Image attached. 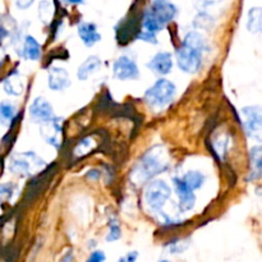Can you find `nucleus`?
Here are the masks:
<instances>
[{"instance_id":"obj_1","label":"nucleus","mask_w":262,"mask_h":262,"mask_svg":"<svg viewBox=\"0 0 262 262\" xmlns=\"http://www.w3.org/2000/svg\"><path fill=\"white\" fill-rule=\"evenodd\" d=\"M168 165L165 152L161 150L160 146H156L141 158L137 166L133 170V178L136 182H146L158 174L163 173L168 168Z\"/></svg>"},{"instance_id":"obj_2","label":"nucleus","mask_w":262,"mask_h":262,"mask_svg":"<svg viewBox=\"0 0 262 262\" xmlns=\"http://www.w3.org/2000/svg\"><path fill=\"white\" fill-rule=\"evenodd\" d=\"M176 92L177 89L173 82L161 78L146 91L145 100L148 106L152 109H164L173 101L176 97Z\"/></svg>"},{"instance_id":"obj_3","label":"nucleus","mask_w":262,"mask_h":262,"mask_svg":"<svg viewBox=\"0 0 262 262\" xmlns=\"http://www.w3.org/2000/svg\"><path fill=\"white\" fill-rule=\"evenodd\" d=\"M171 189L165 181H152L145 189V202L155 214L164 215V206L170 199Z\"/></svg>"},{"instance_id":"obj_4","label":"nucleus","mask_w":262,"mask_h":262,"mask_svg":"<svg viewBox=\"0 0 262 262\" xmlns=\"http://www.w3.org/2000/svg\"><path fill=\"white\" fill-rule=\"evenodd\" d=\"M202 54L201 51L196 50L189 46L182 45L177 50V63L178 67L186 73H197L202 66Z\"/></svg>"},{"instance_id":"obj_5","label":"nucleus","mask_w":262,"mask_h":262,"mask_svg":"<svg viewBox=\"0 0 262 262\" xmlns=\"http://www.w3.org/2000/svg\"><path fill=\"white\" fill-rule=\"evenodd\" d=\"M43 161L35 155L33 152H26L15 155L14 158L10 160L9 169L12 173L20 174V176H30L32 174V168H41L43 166Z\"/></svg>"},{"instance_id":"obj_6","label":"nucleus","mask_w":262,"mask_h":262,"mask_svg":"<svg viewBox=\"0 0 262 262\" xmlns=\"http://www.w3.org/2000/svg\"><path fill=\"white\" fill-rule=\"evenodd\" d=\"M113 73L114 77L119 81H128V79H136L140 76V71H138V67L136 64V61L133 60L129 56H119L117 60L114 61V66H113Z\"/></svg>"},{"instance_id":"obj_7","label":"nucleus","mask_w":262,"mask_h":262,"mask_svg":"<svg viewBox=\"0 0 262 262\" xmlns=\"http://www.w3.org/2000/svg\"><path fill=\"white\" fill-rule=\"evenodd\" d=\"M245 117V129L250 137L260 140L261 136V107L260 106H246L242 109Z\"/></svg>"},{"instance_id":"obj_8","label":"nucleus","mask_w":262,"mask_h":262,"mask_svg":"<svg viewBox=\"0 0 262 262\" xmlns=\"http://www.w3.org/2000/svg\"><path fill=\"white\" fill-rule=\"evenodd\" d=\"M30 117L35 123H45L54 118L53 106L43 97H37L33 100L30 106Z\"/></svg>"},{"instance_id":"obj_9","label":"nucleus","mask_w":262,"mask_h":262,"mask_svg":"<svg viewBox=\"0 0 262 262\" xmlns=\"http://www.w3.org/2000/svg\"><path fill=\"white\" fill-rule=\"evenodd\" d=\"M41 135L46 143L59 148L61 145V123L60 120L53 118L49 122L41 124Z\"/></svg>"},{"instance_id":"obj_10","label":"nucleus","mask_w":262,"mask_h":262,"mask_svg":"<svg viewBox=\"0 0 262 262\" xmlns=\"http://www.w3.org/2000/svg\"><path fill=\"white\" fill-rule=\"evenodd\" d=\"M148 10H150V12L152 13L164 26H165L166 23L171 22L177 15V7L173 3L169 2V0H155Z\"/></svg>"},{"instance_id":"obj_11","label":"nucleus","mask_w":262,"mask_h":262,"mask_svg":"<svg viewBox=\"0 0 262 262\" xmlns=\"http://www.w3.org/2000/svg\"><path fill=\"white\" fill-rule=\"evenodd\" d=\"M174 187H176L177 196L179 199V210L184 212L193 209L194 204H196V196H194L193 191H191L179 178L174 179Z\"/></svg>"},{"instance_id":"obj_12","label":"nucleus","mask_w":262,"mask_h":262,"mask_svg":"<svg viewBox=\"0 0 262 262\" xmlns=\"http://www.w3.org/2000/svg\"><path fill=\"white\" fill-rule=\"evenodd\" d=\"M147 67L155 73L165 76L173 68V55L168 51H160L151 59Z\"/></svg>"},{"instance_id":"obj_13","label":"nucleus","mask_w":262,"mask_h":262,"mask_svg":"<svg viewBox=\"0 0 262 262\" xmlns=\"http://www.w3.org/2000/svg\"><path fill=\"white\" fill-rule=\"evenodd\" d=\"M49 87L53 91H63L71 84V78H69L68 72L64 68L59 67H53L49 71Z\"/></svg>"},{"instance_id":"obj_14","label":"nucleus","mask_w":262,"mask_h":262,"mask_svg":"<svg viewBox=\"0 0 262 262\" xmlns=\"http://www.w3.org/2000/svg\"><path fill=\"white\" fill-rule=\"evenodd\" d=\"M77 31H78V35L81 37L82 42L86 46H89V48H91V46H94L95 43L101 40V35L97 31L96 25L91 22L79 23Z\"/></svg>"},{"instance_id":"obj_15","label":"nucleus","mask_w":262,"mask_h":262,"mask_svg":"<svg viewBox=\"0 0 262 262\" xmlns=\"http://www.w3.org/2000/svg\"><path fill=\"white\" fill-rule=\"evenodd\" d=\"M101 68V59L99 56H89L83 63L79 66L78 71H77V77L81 81H86L89 77H91L92 74L96 73L99 69Z\"/></svg>"},{"instance_id":"obj_16","label":"nucleus","mask_w":262,"mask_h":262,"mask_svg":"<svg viewBox=\"0 0 262 262\" xmlns=\"http://www.w3.org/2000/svg\"><path fill=\"white\" fill-rule=\"evenodd\" d=\"M22 55L28 60H38L41 58V46L35 37L26 36L22 48Z\"/></svg>"},{"instance_id":"obj_17","label":"nucleus","mask_w":262,"mask_h":262,"mask_svg":"<svg viewBox=\"0 0 262 262\" xmlns=\"http://www.w3.org/2000/svg\"><path fill=\"white\" fill-rule=\"evenodd\" d=\"M183 45L196 49V50L201 51V53L207 51V42L206 40H205V37L201 33L194 32V31L187 33L186 37H184L183 40Z\"/></svg>"},{"instance_id":"obj_18","label":"nucleus","mask_w":262,"mask_h":262,"mask_svg":"<svg viewBox=\"0 0 262 262\" xmlns=\"http://www.w3.org/2000/svg\"><path fill=\"white\" fill-rule=\"evenodd\" d=\"M3 87H4V91L8 95H12V96H19L23 91L22 81H20V78L15 73L10 74L8 78L4 79Z\"/></svg>"},{"instance_id":"obj_19","label":"nucleus","mask_w":262,"mask_h":262,"mask_svg":"<svg viewBox=\"0 0 262 262\" xmlns=\"http://www.w3.org/2000/svg\"><path fill=\"white\" fill-rule=\"evenodd\" d=\"M205 179H206V177H205L204 173L197 170H192L188 171V173L182 178V181H183V183L186 184L191 191H194V189H199L204 186Z\"/></svg>"},{"instance_id":"obj_20","label":"nucleus","mask_w":262,"mask_h":262,"mask_svg":"<svg viewBox=\"0 0 262 262\" xmlns=\"http://www.w3.org/2000/svg\"><path fill=\"white\" fill-rule=\"evenodd\" d=\"M251 165H252V170H251L250 179L255 181V179L261 177V168H262V159H261V147L260 146H255L251 148Z\"/></svg>"},{"instance_id":"obj_21","label":"nucleus","mask_w":262,"mask_h":262,"mask_svg":"<svg viewBox=\"0 0 262 262\" xmlns=\"http://www.w3.org/2000/svg\"><path fill=\"white\" fill-rule=\"evenodd\" d=\"M247 30L252 33L261 32V8L260 7L251 8L250 12H248Z\"/></svg>"},{"instance_id":"obj_22","label":"nucleus","mask_w":262,"mask_h":262,"mask_svg":"<svg viewBox=\"0 0 262 262\" xmlns=\"http://www.w3.org/2000/svg\"><path fill=\"white\" fill-rule=\"evenodd\" d=\"M165 26L150 12V10H146L145 15H143V30L147 31V32L156 33L159 31H161Z\"/></svg>"},{"instance_id":"obj_23","label":"nucleus","mask_w":262,"mask_h":262,"mask_svg":"<svg viewBox=\"0 0 262 262\" xmlns=\"http://www.w3.org/2000/svg\"><path fill=\"white\" fill-rule=\"evenodd\" d=\"M14 105L7 101L0 102V123H2V124H8V123L14 118Z\"/></svg>"},{"instance_id":"obj_24","label":"nucleus","mask_w":262,"mask_h":262,"mask_svg":"<svg viewBox=\"0 0 262 262\" xmlns=\"http://www.w3.org/2000/svg\"><path fill=\"white\" fill-rule=\"evenodd\" d=\"M194 26L197 28H202V30H211L214 26V18L206 12H201L194 19Z\"/></svg>"},{"instance_id":"obj_25","label":"nucleus","mask_w":262,"mask_h":262,"mask_svg":"<svg viewBox=\"0 0 262 262\" xmlns=\"http://www.w3.org/2000/svg\"><path fill=\"white\" fill-rule=\"evenodd\" d=\"M53 13L54 8L50 2L43 0V2L40 3V5H38V15H40V19L42 20V22L48 23L49 20L51 19V17H53Z\"/></svg>"},{"instance_id":"obj_26","label":"nucleus","mask_w":262,"mask_h":262,"mask_svg":"<svg viewBox=\"0 0 262 262\" xmlns=\"http://www.w3.org/2000/svg\"><path fill=\"white\" fill-rule=\"evenodd\" d=\"M189 246L188 239H182V241H174V242L169 243L168 251L170 253H181L186 251Z\"/></svg>"},{"instance_id":"obj_27","label":"nucleus","mask_w":262,"mask_h":262,"mask_svg":"<svg viewBox=\"0 0 262 262\" xmlns=\"http://www.w3.org/2000/svg\"><path fill=\"white\" fill-rule=\"evenodd\" d=\"M109 228H110L109 234H107V237H106L107 242H114V241L119 239L120 234H122V232H120L119 223H118L117 220H112L109 224Z\"/></svg>"},{"instance_id":"obj_28","label":"nucleus","mask_w":262,"mask_h":262,"mask_svg":"<svg viewBox=\"0 0 262 262\" xmlns=\"http://www.w3.org/2000/svg\"><path fill=\"white\" fill-rule=\"evenodd\" d=\"M137 38H138V40L145 41V42H150V43H156V42H158V40H156V35H155V33L147 32V31H145V30H142V31H141V32H138Z\"/></svg>"},{"instance_id":"obj_29","label":"nucleus","mask_w":262,"mask_h":262,"mask_svg":"<svg viewBox=\"0 0 262 262\" xmlns=\"http://www.w3.org/2000/svg\"><path fill=\"white\" fill-rule=\"evenodd\" d=\"M220 0H196V7L199 8L200 10H202V12H205V10L207 9V8H210L211 5H215L217 4Z\"/></svg>"},{"instance_id":"obj_30","label":"nucleus","mask_w":262,"mask_h":262,"mask_svg":"<svg viewBox=\"0 0 262 262\" xmlns=\"http://www.w3.org/2000/svg\"><path fill=\"white\" fill-rule=\"evenodd\" d=\"M105 261V253L102 251H95L90 255L86 262H104Z\"/></svg>"},{"instance_id":"obj_31","label":"nucleus","mask_w":262,"mask_h":262,"mask_svg":"<svg viewBox=\"0 0 262 262\" xmlns=\"http://www.w3.org/2000/svg\"><path fill=\"white\" fill-rule=\"evenodd\" d=\"M138 258V252H136V251H132V252L127 253V255L124 256V257L119 258L117 262H136Z\"/></svg>"},{"instance_id":"obj_32","label":"nucleus","mask_w":262,"mask_h":262,"mask_svg":"<svg viewBox=\"0 0 262 262\" xmlns=\"http://www.w3.org/2000/svg\"><path fill=\"white\" fill-rule=\"evenodd\" d=\"M8 36H9V30H8V27L5 26L3 17H0V41H3L5 37H8Z\"/></svg>"},{"instance_id":"obj_33","label":"nucleus","mask_w":262,"mask_h":262,"mask_svg":"<svg viewBox=\"0 0 262 262\" xmlns=\"http://www.w3.org/2000/svg\"><path fill=\"white\" fill-rule=\"evenodd\" d=\"M13 192V186L12 184H3L0 186V196H10V193Z\"/></svg>"},{"instance_id":"obj_34","label":"nucleus","mask_w":262,"mask_h":262,"mask_svg":"<svg viewBox=\"0 0 262 262\" xmlns=\"http://www.w3.org/2000/svg\"><path fill=\"white\" fill-rule=\"evenodd\" d=\"M33 2H35V0H17V2H15V5H17L18 8H19V9H27V8H30L31 5L33 4Z\"/></svg>"},{"instance_id":"obj_35","label":"nucleus","mask_w":262,"mask_h":262,"mask_svg":"<svg viewBox=\"0 0 262 262\" xmlns=\"http://www.w3.org/2000/svg\"><path fill=\"white\" fill-rule=\"evenodd\" d=\"M60 262H73V255H72V252L67 253V255L61 258Z\"/></svg>"},{"instance_id":"obj_36","label":"nucleus","mask_w":262,"mask_h":262,"mask_svg":"<svg viewBox=\"0 0 262 262\" xmlns=\"http://www.w3.org/2000/svg\"><path fill=\"white\" fill-rule=\"evenodd\" d=\"M66 4H73V5H77V4H82V3L84 2V0H63Z\"/></svg>"},{"instance_id":"obj_37","label":"nucleus","mask_w":262,"mask_h":262,"mask_svg":"<svg viewBox=\"0 0 262 262\" xmlns=\"http://www.w3.org/2000/svg\"><path fill=\"white\" fill-rule=\"evenodd\" d=\"M159 262H170V261H168V260H160Z\"/></svg>"},{"instance_id":"obj_38","label":"nucleus","mask_w":262,"mask_h":262,"mask_svg":"<svg viewBox=\"0 0 262 262\" xmlns=\"http://www.w3.org/2000/svg\"><path fill=\"white\" fill-rule=\"evenodd\" d=\"M0 66H2V60H0Z\"/></svg>"}]
</instances>
